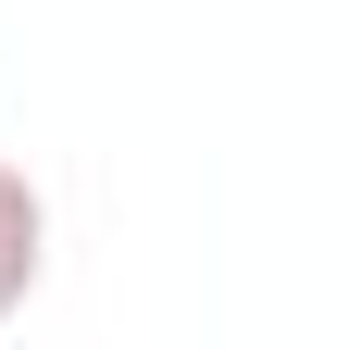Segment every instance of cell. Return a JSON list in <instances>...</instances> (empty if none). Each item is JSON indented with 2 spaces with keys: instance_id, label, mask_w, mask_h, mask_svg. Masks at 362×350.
Segmentation results:
<instances>
[{
  "instance_id": "obj_1",
  "label": "cell",
  "mask_w": 362,
  "mask_h": 350,
  "mask_svg": "<svg viewBox=\"0 0 362 350\" xmlns=\"http://www.w3.org/2000/svg\"><path fill=\"white\" fill-rule=\"evenodd\" d=\"M37 263H50V201L25 188V163H0V325L37 300Z\"/></svg>"
}]
</instances>
